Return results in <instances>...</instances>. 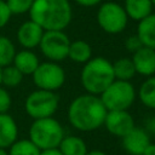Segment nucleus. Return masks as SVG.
<instances>
[{"instance_id":"1","label":"nucleus","mask_w":155,"mask_h":155,"mask_svg":"<svg viewBox=\"0 0 155 155\" xmlns=\"http://www.w3.org/2000/svg\"><path fill=\"white\" fill-rule=\"evenodd\" d=\"M107 108L101 97L91 93L78 96L68 108V120L70 125L80 131H93L104 124Z\"/></svg>"},{"instance_id":"2","label":"nucleus","mask_w":155,"mask_h":155,"mask_svg":"<svg viewBox=\"0 0 155 155\" xmlns=\"http://www.w3.org/2000/svg\"><path fill=\"white\" fill-rule=\"evenodd\" d=\"M29 16L44 30H63L69 25L73 11L69 0H34Z\"/></svg>"},{"instance_id":"3","label":"nucleus","mask_w":155,"mask_h":155,"mask_svg":"<svg viewBox=\"0 0 155 155\" xmlns=\"http://www.w3.org/2000/svg\"><path fill=\"white\" fill-rule=\"evenodd\" d=\"M114 80L113 63L104 57L91 58L81 70V85L91 94L101 96Z\"/></svg>"},{"instance_id":"4","label":"nucleus","mask_w":155,"mask_h":155,"mask_svg":"<svg viewBox=\"0 0 155 155\" xmlns=\"http://www.w3.org/2000/svg\"><path fill=\"white\" fill-rule=\"evenodd\" d=\"M64 138V130L59 121L51 117H44L34 120L29 128V139L40 149L58 148L59 143Z\"/></svg>"},{"instance_id":"5","label":"nucleus","mask_w":155,"mask_h":155,"mask_svg":"<svg viewBox=\"0 0 155 155\" xmlns=\"http://www.w3.org/2000/svg\"><path fill=\"white\" fill-rule=\"evenodd\" d=\"M101 99L110 110H127L136 99V90L130 81L114 80L102 93Z\"/></svg>"},{"instance_id":"6","label":"nucleus","mask_w":155,"mask_h":155,"mask_svg":"<svg viewBox=\"0 0 155 155\" xmlns=\"http://www.w3.org/2000/svg\"><path fill=\"white\" fill-rule=\"evenodd\" d=\"M59 99L54 91L35 90L25 99L24 108L27 114L34 120L51 117L58 109Z\"/></svg>"},{"instance_id":"7","label":"nucleus","mask_w":155,"mask_h":155,"mask_svg":"<svg viewBox=\"0 0 155 155\" xmlns=\"http://www.w3.org/2000/svg\"><path fill=\"white\" fill-rule=\"evenodd\" d=\"M98 25L108 34H119L125 30L128 16L124 8L117 2L107 1L103 2L97 12Z\"/></svg>"},{"instance_id":"8","label":"nucleus","mask_w":155,"mask_h":155,"mask_svg":"<svg viewBox=\"0 0 155 155\" xmlns=\"http://www.w3.org/2000/svg\"><path fill=\"white\" fill-rule=\"evenodd\" d=\"M70 40L63 30H45L39 44L41 53L51 62H61L68 57Z\"/></svg>"},{"instance_id":"9","label":"nucleus","mask_w":155,"mask_h":155,"mask_svg":"<svg viewBox=\"0 0 155 155\" xmlns=\"http://www.w3.org/2000/svg\"><path fill=\"white\" fill-rule=\"evenodd\" d=\"M35 86L40 90L57 91L65 81V73L57 62H44L38 65L31 74Z\"/></svg>"},{"instance_id":"10","label":"nucleus","mask_w":155,"mask_h":155,"mask_svg":"<svg viewBox=\"0 0 155 155\" xmlns=\"http://www.w3.org/2000/svg\"><path fill=\"white\" fill-rule=\"evenodd\" d=\"M103 125L109 133L122 138L134 127V120L127 110H110L107 113Z\"/></svg>"},{"instance_id":"11","label":"nucleus","mask_w":155,"mask_h":155,"mask_svg":"<svg viewBox=\"0 0 155 155\" xmlns=\"http://www.w3.org/2000/svg\"><path fill=\"white\" fill-rule=\"evenodd\" d=\"M149 143V133L144 128L136 126L122 137V147L130 155H142Z\"/></svg>"},{"instance_id":"12","label":"nucleus","mask_w":155,"mask_h":155,"mask_svg":"<svg viewBox=\"0 0 155 155\" xmlns=\"http://www.w3.org/2000/svg\"><path fill=\"white\" fill-rule=\"evenodd\" d=\"M44 29L35 22L27 21L24 23H22L17 30V39L18 42L27 50L34 48L36 46H39L41 38L44 35Z\"/></svg>"},{"instance_id":"13","label":"nucleus","mask_w":155,"mask_h":155,"mask_svg":"<svg viewBox=\"0 0 155 155\" xmlns=\"http://www.w3.org/2000/svg\"><path fill=\"white\" fill-rule=\"evenodd\" d=\"M132 62L136 69V73L144 75V76H151L155 74V50L142 46L139 50H137L132 56Z\"/></svg>"},{"instance_id":"14","label":"nucleus","mask_w":155,"mask_h":155,"mask_svg":"<svg viewBox=\"0 0 155 155\" xmlns=\"http://www.w3.org/2000/svg\"><path fill=\"white\" fill-rule=\"evenodd\" d=\"M18 137V127L15 119L7 113L0 114V148H10Z\"/></svg>"},{"instance_id":"15","label":"nucleus","mask_w":155,"mask_h":155,"mask_svg":"<svg viewBox=\"0 0 155 155\" xmlns=\"http://www.w3.org/2000/svg\"><path fill=\"white\" fill-rule=\"evenodd\" d=\"M137 36L143 46L155 50V13L140 19L137 27Z\"/></svg>"},{"instance_id":"16","label":"nucleus","mask_w":155,"mask_h":155,"mask_svg":"<svg viewBox=\"0 0 155 155\" xmlns=\"http://www.w3.org/2000/svg\"><path fill=\"white\" fill-rule=\"evenodd\" d=\"M12 63L23 75H31L40 64L38 56L30 50H23L16 52Z\"/></svg>"},{"instance_id":"17","label":"nucleus","mask_w":155,"mask_h":155,"mask_svg":"<svg viewBox=\"0 0 155 155\" xmlns=\"http://www.w3.org/2000/svg\"><path fill=\"white\" fill-rule=\"evenodd\" d=\"M124 8L128 18L139 22L151 13L153 2L151 0H125Z\"/></svg>"},{"instance_id":"18","label":"nucleus","mask_w":155,"mask_h":155,"mask_svg":"<svg viewBox=\"0 0 155 155\" xmlns=\"http://www.w3.org/2000/svg\"><path fill=\"white\" fill-rule=\"evenodd\" d=\"M58 149L63 155H86L88 151L84 139L78 136H64Z\"/></svg>"},{"instance_id":"19","label":"nucleus","mask_w":155,"mask_h":155,"mask_svg":"<svg viewBox=\"0 0 155 155\" xmlns=\"http://www.w3.org/2000/svg\"><path fill=\"white\" fill-rule=\"evenodd\" d=\"M68 57L76 63H86L92 57V48L90 44L84 40H75L70 41Z\"/></svg>"},{"instance_id":"20","label":"nucleus","mask_w":155,"mask_h":155,"mask_svg":"<svg viewBox=\"0 0 155 155\" xmlns=\"http://www.w3.org/2000/svg\"><path fill=\"white\" fill-rule=\"evenodd\" d=\"M113 70H114V76L116 80H122V81H130L134 74L136 69L133 65V62L131 58H119L113 63Z\"/></svg>"},{"instance_id":"21","label":"nucleus","mask_w":155,"mask_h":155,"mask_svg":"<svg viewBox=\"0 0 155 155\" xmlns=\"http://www.w3.org/2000/svg\"><path fill=\"white\" fill-rule=\"evenodd\" d=\"M138 96L140 102L145 107L150 109H155V76L148 78L142 84L138 91Z\"/></svg>"},{"instance_id":"22","label":"nucleus","mask_w":155,"mask_h":155,"mask_svg":"<svg viewBox=\"0 0 155 155\" xmlns=\"http://www.w3.org/2000/svg\"><path fill=\"white\" fill-rule=\"evenodd\" d=\"M40 151L30 139H19L10 147L8 155H40Z\"/></svg>"},{"instance_id":"23","label":"nucleus","mask_w":155,"mask_h":155,"mask_svg":"<svg viewBox=\"0 0 155 155\" xmlns=\"http://www.w3.org/2000/svg\"><path fill=\"white\" fill-rule=\"evenodd\" d=\"M16 56V48L11 39L0 35V68L10 65Z\"/></svg>"},{"instance_id":"24","label":"nucleus","mask_w":155,"mask_h":155,"mask_svg":"<svg viewBox=\"0 0 155 155\" xmlns=\"http://www.w3.org/2000/svg\"><path fill=\"white\" fill-rule=\"evenodd\" d=\"M23 80V74L13 65H6L1 70V85L6 87H16Z\"/></svg>"},{"instance_id":"25","label":"nucleus","mask_w":155,"mask_h":155,"mask_svg":"<svg viewBox=\"0 0 155 155\" xmlns=\"http://www.w3.org/2000/svg\"><path fill=\"white\" fill-rule=\"evenodd\" d=\"M12 15H23L29 12L34 0H5Z\"/></svg>"},{"instance_id":"26","label":"nucleus","mask_w":155,"mask_h":155,"mask_svg":"<svg viewBox=\"0 0 155 155\" xmlns=\"http://www.w3.org/2000/svg\"><path fill=\"white\" fill-rule=\"evenodd\" d=\"M11 96L7 92V90H5L4 87L0 86V114H5L8 111L10 107H11Z\"/></svg>"},{"instance_id":"27","label":"nucleus","mask_w":155,"mask_h":155,"mask_svg":"<svg viewBox=\"0 0 155 155\" xmlns=\"http://www.w3.org/2000/svg\"><path fill=\"white\" fill-rule=\"evenodd\" d=\"M11 16H12V13H11L6 1L5 0H0V28L5 27L8 23Z\"/></svg>"},{"instance_id":"28","label":"nucleus","mask_w":155,"mask_h":155,"mask_svg":"<svg viewBox=\"0 0 155 155\" xmlns=\"http://www.w3.org/2000/svg\"><path fill=\"white\" fill-rule=\"evenodd\" d=\"M125 46H126L127 51H130V52L134 53V52H136L137 50H139L143 45H142V42H140L139 38H138V36H137V34H136V35L128 36V38L126 39V41H125Z\"/></svg>"},{"instance_id":"29","label":"nucleus","mask_w":155,"mask_h":155,"mask_svg":"<svg viewBox=\"0 0 155 155\" xmlns=\"http://www.w3.org/2000/svg\"><path fill=\"white\" fill-rule=\"evenodd\" d=\"M76 4L85 6V7H91V6H96L98 4L102 2V0H75Z\"/></svg>"},{"instance_id":"30","label":"nucleus","mask_w":155,"mask_h":155,"mask_svg":"<svg viewBox=\"0 0 155 155\" xmlns=\"http://www.w3.org/2000/svg\"><path fill=\"white\" fill-rule=\"evenodd\" d=\"M40 155H63L61 153V150L58 148H53V149H46V150H41Z\"/></svg>"},{"instance_id":"31","label":"nucleus","mask_w":155,"mask_h":155,"mask_svg":"<svg viewBox=\"0 0 155 155\" xmlns=\"http://www.w3.org/2000/svg\"><path fill=\"white\" fill-rule=\"evenodd\" d=\"M142 155H155V144L149 143L148 147L145 148V150L143 151Z\"/></svg>"},{"instance_id":"32","label":"nucleus","mask_w":155,"mask_h":155,"mask_svg":"<svg viewBox=\"0 0 155 155\" xmlns=\"http://www.w3.org/2000/svg\"><path fill=\"white\" fill-rule=\"evenodd\" d=\"M86 155H105V153H103L102 150L94 149V150H90V151H87Z\"/></svg>"},{"instance_id":"33","label":"nucleus","mask_w":155,"mask_h":155,"mask_svg":"<svg viewBox=\"0 0 155 155\" xmlns=\"http://www.w3.org/2000/svg\"><path fill=\"white\" fill-rule=\"evenodd\" d=\"M0 155H8V153L5 150V148H0Z\"/></svg>"},{"instance_id":"34","label":"nucleus","mask_w":155,"mask_h":155,"mask_svg":"<svg viewBox=\"0 0 155 155\" xmlns=\"http://www.w3.org/2000/svg\"><path fill=\"white\" fill-rule=\"evenodd\" d=\"M1 70H2V68H0V86H1Z\"/></svg>"},{"instance_id":"35","label":"nucleus","mask_w":155,"mask_h":155,"mask_svg":"<svg viewBox=\"0 0 155 155\" xmlns=\"http://www.w3.org/2000/svg\"><path fill=\"white\" fill-rule=\"evenodd\" d=\"M151 2H153V6H155V0H151Z\"/></svg>"},{"instance_id":"36","label":"nucleus","mask_w":155,"mask_h":155,"mask_svg":"<svg viewBox=\"0 0 155 155\" xmlns=\"http://www.w3.org/2000/svg\"><path fill=\"white\" fill-rule=\"evenodd\" d=\"M154 136H155V132H154Z\"/></svg>"}]
</instances>
